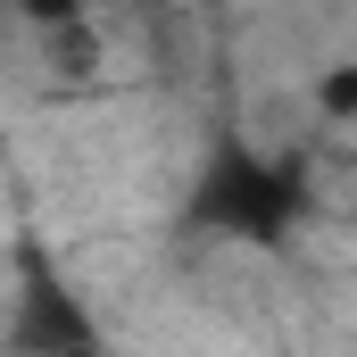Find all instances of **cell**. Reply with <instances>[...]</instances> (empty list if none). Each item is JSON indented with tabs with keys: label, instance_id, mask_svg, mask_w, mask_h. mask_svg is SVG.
<instances>
[{
	"label": "cell",
	"instance_id": "1",
	"mask_svg": "<svg viewBox=\"0 0 357 357\" xmlns=\"http://www.w3.org/2000/svg\"><path fill=\"white\" fill-rule=\"evenodd\" d=\"M299 208H307L299 167L274 158V150H250V142H225L199 167V183H191V225L199 233H225V241H250V250L291 241Z\"/></svg>",
	"mask_w": 357,
	"mask_h": 357
},
{
	"label": "cell",
	"instance_id": "2",
	"mask_svg": "<svg viewBox=\"0 0 357 357\" xmlns=\"http://www.w3.org/2000/svg\"><path fill=\"white\" fill-rule=\"evenodd\" d=\"M75 341H91V316H84V299L59 282L50 266H25V307H17V349H33V357H59V349H75Z\"/></svg>",
	"mask_w": 357,
	"mask_h": 357
},
{
	"label": "cell",
	"instance_id": "3",
	"mask_svg": "<svg viewBox=\"0 0 357 357\" xmlns=\"http://www.w3.org/2000/svg\"><path fill=\"white\" fill-rule=\"evenodd\" d=\"M316 108H324L333 125H357V59H341V67L316 75Z\"/></svg>",
	"mask_w": 357,
	"mask_h": 357
},
{
	"label": "cell",
	"instance_id": "4",
	"mask_svg": "<svg viewBox=\"0 0 357 357\" xmlns=\"http://www.w3.org/2000/svg\"><path fill=\"white\" fill-rule=\"evenodd\" d=\"M25 17H42V25H75L84 17V0H17Z\"/></svg>",
	"mask_w": 357,
	"mask_h": 357
},
{
	"label": "cell",
	"instance_id": "5",
	"mask_svg": "<svg viewBox=\"0 0 357 357\" xmlns=\"http://www.w3.org/2000/svg\"><path fill=\"white\" fill-rule=\"evenodd\" d=\"M59 357H100V341H75V349H59Z\"/></svg>",
	"mask_w": 357,
	"mask_h": 357
}]
</instances>
